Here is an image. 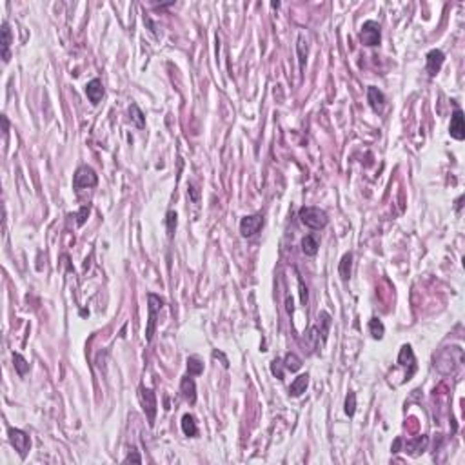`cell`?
<instances>
[{
	"mask_svg": "<svg viewBox=\"0 0 465 465\" xmlns=\"http://www.w3.org/2000/svg\"><path fill=\"white\" fill-rule=\"evenodd\" d=\"M300 222L309 229H323L327 226V213L320 207H302L298 211Z\"/></svg>",
	"mask_w": 465,
	"mask_h": 465,
	"instance_id": "cell-1",
	"label": "cell"
},
{
	"mask_svg": "<svg viewBox=\"0 0 465 465\" xmlns=\"http://www.w3.org/2000/svg\"><path fill=\"white\" fill-rule=\"evenodd\" d=\"M147 311H149V320H147V329H145V340L151 342L153 340V334H155L156 329V320H158V313H160L162 305H164V298H160L155 292H149L147 294Z\"/></svg>",
	"mask_w": 465,
	"mask_h": 465,
	"instance_id": "cell-2",
	"label": "cell"
},
{
	"mask_svg": "<svg viewBox=\"0 0 465 465\" xmlns=\"http://www.w3.org/2000/svg\"><path fill=\"white\" fill-rule=\"evenodd\" d=\"M98 184V176H96L95 169L89 166H80L75 171V176H73V187L80 191V189H86V187H95Z\"/></svg>",
	"mask_w": 465,
	"mask_h": 465,
	"instance_id": "cell-3",
	"label": "cell"
},
{
	"mask_svg": "<svg viewBox=\"0 0 465 465\" xmlns=\"http://www.w3.org/2000/svg\"><path fill=\"white\" fill-rule=\"evenodd\" d=\"M138 398H140V404H142V409L144 412L147 414V422H149V425L153 427L155 425V418H156V396L155 393L151 391V389L147 387H140L138 389Z\"/></svg>",
	"mask_w": 465,
	"mask_h": 465,
	"instance_id": "cell-4",
	"label": "cell"
},
{
	"mask_svg": "<svg viewBox=\"0 0 465 465\" xmlns=\"http://www.w3.org/2000/svg\"><path fill=\"white\" fill-rule=\"evenodd\" d=\"M360 40L365 46H378L380 40H382V31H380V24L375 22V20H367L364 22L362 29H360Z\"/></svg>",
	"mask_w": 465,
	"mask_h": 465,
	"instance_id": "cell-5",
	"label": "cell"
},
{
	"mask_svg": "<svg viewBox=\"0 0 465 465\" xmlns=\"http://www.w3.org/2000/svg\"><path fill=\"white\" fill-rule=\"evenodd\" d=\"M7 435H9V441H11V445L15 447V451L20 454V458H26V456H28V451H29L31 447L29 436L26 435L24 431L15 429V427H9Z\"/></svg>",
	"mask_w": 465,
	"mask_h": 465,
	"instance_id": "cell-6",
	"label": "cell"
},
{
	"mask_svg": "<svg viewBox=\"0 0 465 465\" xmlns=\"http://www.w3.org/2000/svg\"><path fill=\"white\" fill-rule=\"evenodd\" d=\"M262 226H263L262 213L244 216V218L240 220V234H242L244 238H251V236H255V234L262 229Z\"/></svg>",
	"mask_w": 465,
	"mask_h": 465,
	"instance_id": "cell-7",
	"label": "cell"
},
{
	"mask_svg": "<svg viewBox=\"0 0 465 465\" xmlns=\"http://www.w3.org/2000/svg\"><path fill=\"white\" fill-rule=\"evenodd\" d=\"M449 133L454 140H464L465 138V122H464V113L462 109H456L451 116V125H449Z\"/></svg>",
	"mask_w": 465,
	"mask_h": 465,
	"instance_id": "cell-8",
	"label": "cell"
},
{
	"mask_svg": "<svg viewBox=\"0 0 465 465\" xmlns=\"http://www.w3.org/2000/svg\"><path fill=\"white\" fill-rule=\"evenodd\" d=\"M180 393H182V398L195 406L197 404V383L193 380V376H184L182 382H180Z\"/></svg>",
	"mask_w": 465,
	"mask_h": 465,
	"instance_id": "cell-9",
	"label": "cell"
},
{
	"mask_svg": "<svg viewBox=\"0 0 465 465\" xmlns=\"http://www.w3.org/2000/svg\"><path fill=\"white\" fill-rule=\"evenodd\" d=\"M425 60H427V73H429V77H436L440 73L441 66H443L445 55L441 53L440 49H431Z\"/></svg>",
	"mask_w": 465,
	"mask_h": 465,
	"instance_id": "cell-10",
	"label": "cell"
},
{
	"mask_svg": "<svg viewBox=\"0 0 465 465\" xmlns=\"http://www.w3.org/2000/svg\"><path fill=\"white\" fill-rule=\"evenodd\" d=\"M86 95H87V98H89V102L93 106H96V104L102 100V96H104V86H102L100 78H93L91 82L86 84Z\"/></svg>",
	"mask_w": 465,
	"mask_h": 465,
	"instance_id": "cell-11",
	"label": "cell"
},
{
	"mask_svg": "<svg viewBox=\"0 0 465 465\" xmlns=\"http://www.w3.org/2000/svg\"><path fill=\"white\" fill-rule=\"evenodd\" d=\"M367 100H369V106L373 108V111H376V113H380L383 106H385V96L375 86H371L369 89H367Z\"/></svg>",
	"mask_w": 465,
	"mask_h": 465,
	"instance_id": "cell-12",
	"label": "cell"
},
{
	"mask_svg": "<svg viewBox=\"0 0 465 465\" xmlns=\"http://www.w3.org/2000/svg\"><path fill=\"white\" fill-rule=\"evenodd\" d=\"M2 58L4 62H9L11 55H9V48H11V29H9V24L7 22H2Z\"/></svg>",
	"mask_w": 465,
	"mask_h": 465,
	"instance_id": "cell-13",
	"label": "cell"
},
{
	"mask_svg": "<svg viewBox=\"0 0 465 465\" xmlns=\"http://www.w3.org/2000/svg\"><path fill=\"white\" fill-rule=\"evenodd\" d=\"M307 385H309V375H307V373L296 376V378L292 380L291 385H289V394H291V396H300L302 393H305Z\"/></svg>",
	"mask_w": 465,
	"mask_h": 465,
	"instance_id": "cell-14",
	"label": "cell"
},
{
	"mask_svg": "<svg viewBox=\"0 0 465 465\" xmlns=\"http://www.w3.org/2000/svg\"><path fill=\"white\" fill-rule=\"evenodd\" d=\"M182 431L189 438H195L198 435V425L193 414H184V418H182Z\"/></svg>",
	"mask_w": 465,
	"mask_h": 465,
	"instance_id": "cell-15",
	"label": "cell"
},
{
	"mask_svg": "<svg viewBox=\"0 0 465 465\" xmlns=\"http://www.w3.org/2000/svg\"><path fill=\"white\" fill-rule=\"evenodd\" d=\"M427 443H429V440H427V436H420V438H416V440L409 441L406 445V453L409 454H420L424 453L425 449H427Z\"/></svg>",
	"mask_w": 465,
	"mask_h": 465,
	"instance_id": "cell-16",
	"label": "cell"
},
{
	"mask_svg": "<svg viewBox=\"0 0 465 465\" xmlns=\"http://www.w3.org/2000/svg\"><path fill=\"white\" fill-rule=\"evenodd\" d=\"M398 364L400 365H411L416 369V360H414V352H412L411 346H402L398 354Z\"/></svg>",
	"mask_w": 465,
	"mask_h": 465,
	"instance_id": "cell-17",
	"label": "cell"
},
{
	"mask_svg": "<svg viewBox=\"0 0 465 465\" xmlns=\"http://www.w3.org/2000/svg\"><path fill=\"white\" fill-rule=\"evenodd\" d=\"M351 267H352V253H346L340 260V267H338V273H340L342 280L347 282L351 278Z\"/></svg>",
	"mask_w": 465,
	"mask_h": 465,
	"instance_id": "cell-18",
	"label": "cell"
},
{
	"mask_svg": "<svg viewBox=\"0 0 465 465\" xmlns=\"http://www.w3.org/2000/svg\"><path fill=\"white\" fill-rule=\"evenodd\" d=\"M302 251H304V255H307V257H315L316 253H318V240H316L313 234L304 236V238H302Z\"/></svg>",
	"mask_w": 465,
	"mask_h": 465,
	"instance_id": "cell-19",
	"label": "cell"
},
{
	"mask_svg": "<svg viewBox=\"0 0 465 465\" xmlns=\"http://www.w3.org/2000/svg\"><path fill=\"white\" fill-rule=\"evenodd\" d=\"M284 367L287 371H291V373H296L302 367V358L298 354H294V352H287L286 356H284Z\"/></svg>",
	"mask_w": 465,
	"mask_h": 465,
	"instance_id": "cell-20",
	"label": "cell"
},
{
	"mask_svg": "<svg viewBox=\"0 0 465 465\" xmlns=\"http://www.w3.org/2000/svg\"><path fill=\"white\" fill-rule=\"evenodd\" d=\"M203 373V364L202 360L197 356H189L187 358V375L189 376H198Z\"/></svg>",
	"mask_w": 465,
	"mask_h": 465,
	"instance_id": "cell-21",
	"label": "cell"
},
{
	"mask_svg": "<svg viewBox=\"0 0 465 465\" xmlns=\"http://www.w3.org/2000/svg\"><path fill=\"white\" fill-rule=\"evenodd\" d=\"M369 333L371 336L375 338V340H382L383 338V333H385V327H383V323L378 320V318H373L369 322Z\"/></svg>",
	"mask_w": 465,
	"mask_h": 465,
	"instance_id": "cell-22",
	"label": "cell"
},
{
	"mask_svg": "<svg viewBox=\"0 0 465 465\" xmlns=\"http://www.w3.org/2000/svg\"><path fill=\"white\" fill-rule=\"evenodd\" d=\"M13 364H15V369H17L18 376H26V373L29 371V364H28V360H26L22 354H18V352H15V354H13Z\"/></svg>",
	"mask_w": 465,
	"mask_h": 465,
	"instance_id": "cell-23",
	"label": "cell"
},
{
	"mask_svg": "<svg viewBox=\"0 0 465 465\" xmlns=\"http://www.w3.org/2000/svg\"><path fill=\"white\" fill-rule=\"evenodd\" d=\"M129 116H131V120L137 124V127H140L142 129L144 125H145V118H144V113L140 111V108H138L137 104H131L129 106Z\"/></svg>",
	"mask_w": 465,
	"mask_h": 465,
	"instance_id": "cell-24",
	"label": "cell"
},
{
	"mask_svg": "<svg viewBox=\"0 0 465 465\" xmlns=\"http://www.w3.org/2000/svg\"><path fill=\"white\" fill-rule=\"evenodd\" d=\"M318 320L322 322V340L325 342V338H327V333H329V325H331V316H329V313H325V311H322L320 315H318Z\"/></svg>",
	"mask_w": 465,
	"mask_h": 465,
	"instance_id": "cell-25",
	"label": "cell"
},
{
	"mask_svg": "<svg viewBox=\"0 0 465 465\" xmlns=\"http://www.w3.org/2000/svg\"><path fill=\"white\" fill-rule=\"evenodd\" d=\"M354 411H356V394L349 393L346 398V414L349 418L354 416Z\"/></svg>",
	"mask_w": 465,
	"mask_h": 465,
	"instance_id": "cell-26",
	"label": "cell"
},
{
	"mask_svg": "<svg viewBox=\"0 0 465 465\" xmlns=\"http://www.w3.org/2000/svg\"><path fill=\"white\" fill-rule=\"evenodd\" d=\"M166 226H167V234H169V238H173L174 229H176V213H174V211H169V213H167Z\"/></svg>",
	"mask_w": 465,
	"mask_h": 465,
	"instance_id": "cell-27",
	"label": "cell"
},
{
	"mask_svg": "<svg viewBox=\"0 0 465 465\" xmlns=\"http://www.w3.org/2000/svg\"><path fill=\"white\" fill-rule=\"evenodd\" d=\"M87 215H89V205H84V207L80 209V211H78V213H77V218H78L77 224H78V226H82L84 222H86V218H87Z\"/></svg>",
	"mask_w": 465,
	"mask_h": 465,
	"instance_id": "cell-28",
	"label": "cell"
},
{
	"mask_svg": "<svg viewBox=\"0 0 465 465\" xmlns=\"http://www.w3.org/2000/svg\"><path fill=\"white\" fill-rule=\"evenodd\" d=\"M300 300H302V305H307V289L304 286V280L300 278Z\"/></svg>",
	"mask_w": 465,
	"mask_h": 465,
	"instance_id": "cell-29",
	"label": "cell"
},
{
	"mask_svg": "<svg viewBox=\"0 0 465 465\" xmlns=\"http://www.w3.org/2000/svg\"><path fill=\"white\" fill-rule=\"evenodd\" d=\"M271 373H273V375L276 376V378H280V380L284 378V373H282V371L278 369V362H276V360H274L273 364H271Z\"/></svg>",
	"mask_w": 465,
	"mask_h": 465,
	"instance_id": "cell-30",
	"label": "cell"
},
{
	"mask_svg": "<svg viewBox=\"0 0 465 465\" xmlns=\"http://www.w3.org/2000/svg\"><path fill=\"white\" fill-rule=\"evenodd\" d=\"M124 462H137V464H142V458H140V454H137V453H131L127 458L124 460Z\"/></svg>",
	"mask_w": 465,
	"mask_h": 465,
	"instance_id": "cell-31",
	"label": "cell"
},
{
	"mask_svg": "<svg viewBox=\"0 0 465 465\" xmlns=\"http://www.w3.org/2000/svg\"><path fill=\"white\" fill-rule=\"evenodd\" d=\"M189 193H191L193 202H198V198H200V193H198V189H197V187H195V185H191V189H189Z\"/></svg>",
	"mask_w": 465,
	"mask_h": 465,
	"instance_id": "cell-32",
	"label": "cell"
},
{
	"mask_svg": "<svg viewBox=\"0 0 465 465\" xmlns=\"http://www.w3.org/2000/svg\"><path fill=\"white\" fill-rule=\"evenodd\" d=\"M213 358H220L222 362H224V367H229V362H227V358L222 354V352H218V351H215L213 352Z\"/></svg>",
	"mask_w": 465,
	"mask_h": 465,
	"instance_id": "cell-33",
	"label": "cell"
},
{
	"mask_svg": "<svg viewBox=\"0 0 465 465\" xmlns=\"http://www.w3.org/2000/svg\"><path fill=\"white\" fill-rule=\"evenodd\" d=\"M287 313H289V315L292 313V300L291 298H287Z\"/></svg>",
	"mask_w": 465,
	"mask_h": 465,
	"instance_id": "cell-34",
	"label": "cell"
}]
</instances>
